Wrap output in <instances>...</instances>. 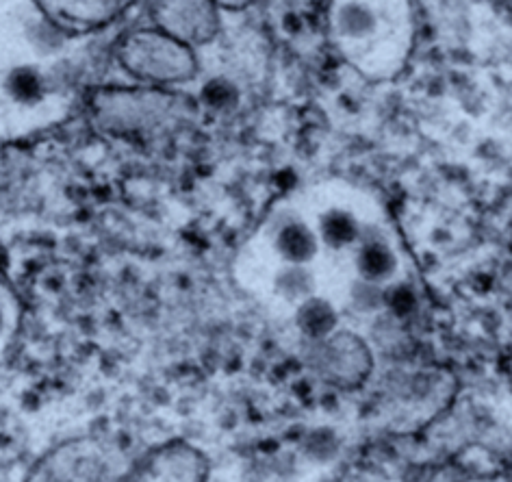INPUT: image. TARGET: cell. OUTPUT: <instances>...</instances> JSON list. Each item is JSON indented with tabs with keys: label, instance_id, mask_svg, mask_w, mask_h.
Masks as SVG:
<instances>
[{
	"label": "cell",
	"instance_id": "obj_1",
	"mask_svg": "<svg viewBox=\"0 0 512 482\" xmlns=\"http://www.w3.org/2000/svg\"><path fill=\"white\" fill-rule=\"evenodd\" d=\"M120 59L139 79L174 83L185 81L196 72L191 50L170 33H142L126 40Z\"/></svg>",
	"mask_w": 512,
	"mask_h": 482
},
{
	"label": "cell",
	"instance_id": "obj_2",
	"mask_svg": "<svg viewBox=\"0 0 512 482\" xmlns=\"http://www.w3.org/2000/svg\"><path fill=\"white\" fill-rule=\"evenodd\" d=\"M315 367L328 385L337 389H358L374 372V354L354 333H335L324 341H315Z\"/></svg>",
	"mask_w": 512,
	"mask_h": 482
},
{
	"label": "cell",
	"instance_id": "obj_3",
	"mask_svg": "<svg viewBox=\"0 0 512 482\" xmlns=\"http://www.w3.org/2000/svg\"><path fill=\"white\" fill-rule=\"evenodd\" d=\"M356 272L365 281L389 285L395 274L400 270V259L391 248L389 239L384 237L378 228H365L361 239H358V250H356Z\"/></svg>",
	"mask_w": 512,
	"mask_h": 482
},
{
	"label": "cell",
	"instance_id": "obj_4",
	"mask_svg": "<svg viewBox=\"0 0 512 482\" xmlns=\"http://www.w3.org/2000/svg\"><path fill=\"white\" fill-rule=\"evenodd\" d=\"M274 248L285 263L309 265L319 252V235L298 215H285L274 226Z\"/></svg>",
	"mask_w": 512,
	"mask_h": 482
},
{
	"label": "cell",
	"instance_id": "obj_5",
	"mask_svg": "<svg viewBox=\"0 0 512 482\" xmlns=\"http://www.w3.org/2000/svg\"><path fill=\"white\" fill-rule=\"evenodd\" d=\"M298 331L311 341H324L337 333L339 313L332 302L322 296H311L298 304L296 311Z\"/></svg>",
	"mask_w": 512,
	"mask_h": 482
},
{
	"label": "cell",
	"instance_id": "obj_6",
	"mask_svg": "<svg viewBox=\"0 0 512 482\" xmlns=\"http://www.w3.org/2000/svg\"><path fill=\"white\" fill-rule=\"evenodd\" d=\"M363 233V224L356 220V215L345 209H328L319 215L317 235L324 246L332 250H345L358 244Z\"/></svg>",
	"mask_w": 512,
	"mask_h": 482
},
{
	"label": "cell",
	"instance_id": "obj_7",
	"mask_svg": "<svg viewBox=\"0 0 512 482\" xmlns=\"http://www.w3.org/2000/svg\"><path fill=\"white\" fill-rule=\"evenodd\" d=\"M315 276L309 270V265H291L287 263L274 278L276 294L293 304H300L315 296Z\"/></svg>",
	"mask_w": 512,
	"mask_h": 482
},
{
	"label": "cell",
	"instance_id": "obj_8",
	"mask_svg": "<svg viewBox=\"0 0 512 482\" xmlns=\"http://www.w3.org/2000/svg\"><path fill=\"white\" fill-rule=\"evenodd\" d=\"M378 20L376 14L363 3H345L337 11V29L343 37H350V40H365L371 33L376 31Z\"/></svg>",
	"mask_w": 512,
	"mask_h": 482
},
{
	"label": "cell",
	"instance_id": "obj_9",
	"mask_svg": "<svg viewBox=\"0 0 512 482\" xmlns=\"http://www.w3.org/2000/svg\"><path fill=\"white\" fill-rule=\"evenodd\" d=\"M5 90L16 103L35 105L44 98V79L33 66H20L7 74Z\"/></svg>",
	"mask_w": 512,
	"mask_h": 482
},
{
	"label": "cell",
	"instance_id": "obj_10",
	"mask_svg": "<svg viewBox=\"0 0 512 482\" xmlns=\"http://www.w3.org/2000/svg\"><path fill=\"white\" fill-rule=\"evenodd\" d=\"M417 291L406 281H391L384 285V309L391 311L395 317H408L417 311Z\"/></svg>",
	"mask_w": 512,
	"mask_h": 482
},
{
	"label": "cell",
	"instance_id": "obj_11",
	"mask_svg": "<svg viewBox=\"0 0 512 482\" xmlns=\"http://www.w3.org/2000/svg\"><path fill=\"white\" fill-rule=\"evenodd\" d=\"M350 302L358 313H378L384 309V285L365 281L358 276L350 285Z\"/></svg>",
	"mask_w": 512,
	"mask_h": 482
},
{
	"label": "cell",
	"instance_id": "obj_12",
	"mask_svg": "<svg viewBox=\"0 0 512 482\" xmlns=\"http://www.w3.org/2000/svg\"><path fill=\"white\" fill-rule=\"evenodd\" d=\"M204 96H207L209 105L213 107H228V103H235L237 100V92L230 87V83H222V81L209 83L207 90H204Z\"/></svg>",
	"mask_w": 512,
	"mask_h": 482
},
{
	"label": "cell",
	"instance_id": "obj_13",
	"mask_svg": "<svg viewBox=\"0 0 512 482\" xmlns=\"http://www.w3.org/2000/svg\"><path fill=\"white\" fill-rule=\"evenodd\" d=\"M5 326H7V315H5V307H3V302H0V335L5 333Z\"/></svg>",
	"mask_w": 512,
	"mask_h": 482
}]
</instances>
